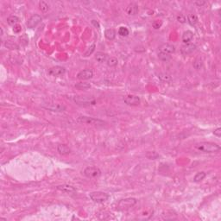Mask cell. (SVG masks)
<instances>
[{
	"instance_id": "obj_5",
	"label": "cell",
	"mask_w": 221,
	"mask_h": 221,
	"mask_svg": "<svg viewBox=\"0 0 221 221\" xmlns=\"http://www.w3.org/2000/svg\"><path fill=\"white\" fill-rule=\"evenodd\" d=\"M77 121L79 123H84L88 124H103L104 121L100 119H97L91 117H86V116H80L77 118Z\"/></svg>"
},
{
	"instance_id": "obj_7",
	"label": "cell",
	"mask_w": 221,
	"mask_h": 221,
	"mask_svg": "<svg viewBox=\"0 0 221 221\" xmlns=\"http://www.w3.org/2000/svg\"><path fill=\"white\" fill-rule=\"evenodd\" d=\"M41 21V17L38 14L33 15L32 17H30V18L28 20L26 25L29 29H34L35 28Z\"/></svg>"
},
{
	"instance_id": "obj_25",
	"label": "cell",
	"mask_w": 221,
	"mask_h": 221,
	"mask_svg": "<svg viewBox=\"0 0 221 221\" xmlns=\"http://www.w3.org/2000/svg\"><path fill=\"white\" fill-rule=\"evenodd\" d=\"M39 9L41 12H47L49 9V5L44 2V1H40L39 2Z\"/></svg>"
},
{
	"instance_id": "obj_26",
	"label": "cell",
	"mask_w": 221,
	"mask_h": 221,
	"mask_svg": "<svg viewBox=\"0 0 221 221\" xmlns=\"http://www.w3.org/2000/svg\"><path fill=\"white\" fill-rule=\"evenodd\" d=\"M106 63H107V65H108L109 67H116V66L118 65V59H117V58H115V57H110V58H108V60H107Z\"/></svg>"
},
{
	"instance_id": "obj_17",
	"label": "cell",
	"mask_w": 221,
	"mask_h": 221,
	"mask_svg": "<svg viewBox=\"0 0 221 221\" xmlns=\"http://www.w3.org/2000/svg\"><path fill=\"white\" fill-rule=\"evenodd\" d=\"M108 58H109L108 55L105 53H103V52H97L96 55H95V60L99 63L106 62Z\"/></svg>"
},
{
	"instance_id": "obj_1",
	"label": "cell",
	"mask_w": 221,
	"mask_h": 221,
	"mask_svg": "<svg viewBox=\"0 0 221 221\" xmlns=\"http://www.w3.org/2000/svg\"><path fill=\"white\" fill-rule=\"evenodd\" d=\"M194 148L204 153H216L220 150V146L214 143L210 142H201L199 144H196Z\"/></svg>"
},
{
	"instance_id": "obj_35",
	"label": "cell",
	"mask_w": 221,
	"mask_h": 221,
	"mask_svg": "<svg viewBox=\"0 0 221 221\" xmlns=\"http://www.w3.org/2000/svg\"><path fill=\"white\" fill-rule=\"evenodd\" d=\"M21 30H22V27L20 26V25H15L14 26V28H13V31L15 32V33H19V32H21Z\"/></svg>"
},
{
	"instance_id": "obj_13",
	"label": "cell",
	"mask_w": 221,
	"mask_h": 221,
	"mask_svg": "<svg viewBox=\"0 0 221 221\" xmlns=\"http://www.w3.org/2000/svg\"><path fill=\"white\" fill-rule=\"evenodd\" d=\"M59 191L62 192V193H65V194H74L76 192V188L73 186H70V185H60V186H57L56 188Z\"/></svg>"
},
{
	"instance_id": "obj_34",
	"label": "cell",
	"mask_w": 221,
	"mask_h": 221,
	"mask_svg": "<svg viewBox=\"0 0 221 221\" xmlns=\"http://www.w3.org/2000/svg\"><path fill=\"white\" fill-rule=\"evenodd\" d=\"M213 134H214V136H216L217 138H220V137H221V128H217L216 130H214Z\"/></svg>"
},
{
	"instance_id": "obj_15",
	"label": "cell",
	"mask_w": 221,
	"mask_h": 221,
	"mask_svg": "<svg viewBox=\"0 0 221 221\" xmlns=\"http://www.w3.org/2000/svg\"><path fill=\"white\" fill-rule=\"evenodd\" d=\"M57 151L59 152V154L65 156V155H68L71 153V149L66 144H59L57 146Z\"/></svg>"
},
{
	"instance_id": "obj_6",
	"label": "cell",
	"mask_w": 221,
	"mask_h": 221,
	"mask_svg": "<svg viewBox=\"0 0 221 221\" xmlns=\"http://www.w3.org/2000/svg\"><path fill=\"white\" fill-rule=\"evenodd\" d=\"M124 101L126 105H130V106H137V105H140V103H141L140 98L136 95H127L124 97Z\"/></svg>"
},
{
	"instance_id": "obj_33",
	"label": "cell",
	"mask_w": 221,
	"mask_h": 221,
	"mask_svg": "<svg viewBox=\"0 0 221 221\" xmlns=\"http://www.w3.org/2000/svg\"><path fill=\"white\" fill-rule=\"evenodd\" d=\"M162 25V22H161V21H160V22H159V21H155V22L152 23L153 28H154V29H160Z\"/></svg>"
},
{
	"instance_id": "obj_8",
	"label": "cell",
	"mask_w": 221,
	"mask_h": 221,
	"mask_svg": "<svg viewBox=\"0 0 221 221\" xmlns=\"http://www.w3.org/2000/svg\"><path fill=\"white\" fill-rule=\"evenodd\" d=\"M65 72H66L65 67H61V66H55V67H53L49 69V74L51 76H54V77L61 76L65 73Z\"/></svg>"
},
{
	"instance_id": "obj_37",
	"label": "cell",
	"mask_w": 221,
	"mask_h": 221,
	"mask_svg": "<svg viewBox=\"0 0 221 221\" xmlns=\"http://www.w3.org/2000/svg\"><path fill=\"white\" fill-rule=\"evenodd\" d=\"M0 30H1V35L3 36V35H4V30H3V28H0Z\"/></svg>"
},
{
	"instance_id": "obj_4",
	"label": "cell",
	"mask_w": 221,
	"mask_h": 221,
	"mask_svg": "<svg viewBox=\"0 0 221 221\" xmlns=\"http://www.w3.org/2000/svg\"><path fill=\"white\" fill-rule=\"evenodd\" d=\"M84 175L87 178L93 179V178H98L101 175V170L97 168V167H87L84 170Z\"/></svg>"
},
{
	"instance_id": "obj_19",
	"label": "cell",
	"mask_w": 221,
	"mask_h": 221,
	"mask_svg": "<svg viewBox=\"0 0 221 221\" xmlns=\"http://www.w3.org/2000/svg\"><path fill=\"white\" fill-rule=\"evenodd\" d=\"M206 176V174L205 172H203V171L199 172L195 174V176L194 177V182H200L205 179Z\"/></svg>"
},
{
	"instance_id": "obj_2",
	"label": "cell",
	"mask_w": 221,
	"mask_h": 221,
	"mask_svg": "<svg viewBox=\"0 0 221 221\" xmlns=\"http://www.w3.org/2000/svg\"><path fill=\"white\" fill-rule=\"evenodd\" d=\"M137 203H138V200L135 198H126V199L121 200L118 203L117 207H118V210L124 211V210H127L132 206H134Z\"/></svg>"
},
{
	"instance_id": "obj_12",
	"label": "cell",
	"mask_w": 221,
	"mask_h": 221,
	"mask_svg": "<svg viewBox=\"0 0 221 221\" xmlns=\"http://www.w3.org/2000/svg\"><path fill=\"white\" fill-rule=\"evenodd\" d=\"M159 52L172 55L175 52V47L169 43H164L159 47Z\"/></svg>"
},
{
	"instance_id": "obj_22",
	"label": "cell",
	"mask_w": 221,
	"mask_h": 221,
	"mask_svg": "<svg viewBox=\"0 0 221 221\" xmlns=\"http://www.w3.org/2000/svg\"><path fill=\"white\" fill-rule=\"evenodd\" d=\"M20 19L19 17H17V16H11L7 18V23L9 25H12V26H15L17 25L18 23H19Z\"/></svg>"
},
{
	"instance_id": "obj_3",
	"label": "cell",
	"mask_w": 221,
	"mask_h": 221,
	"mask_svg": "<svg viewBox=\"0 0 221 221\" xmlns=\"http://www.w3.org/2000/svg\"><path fill=\"white\" fill-rule=\"evenodd\" d=\"M90 199L96 203H103L108 200L109 199V194L101 191H96V192H92L89 194Z\"/></svg>"
},
{
	"instance_id": "obj_32",
	"label": "cell",
	"mask_w": 221,
	"mask_h": 221,
	"mask_svg": "<svg viewBox=\"0 0 221 221\" xmlns=\"http://www.w3.org/2000/svg\"><path fill=\"white\" fill-rule=\"evenodd\" d=\"M177 21L179 22V23H186V21H187V18H186V17L185 16H183V15H179V16H177Z\"/></svg>"
},
{
	"instance_id": "obj_28",
	"label": "cell",
	"mask_w": 221,
	"mask_h": 221,
	"mask_svg": "<svg viewBox=\"0 0 221 221\" xmlns=\"http://www.w3.org/2000/svg\"><path fill=\"white\" fill-rule=\"evenodd\" d=\"M118 35L120 36H128L129 35V29L126 27H120L118 29Z\"/></svg>"
},
{
	"instance_id": "obj_29",
	"label": "cell",
	"mask_w": 221,
	"mask_h": 221,
	"mask_svg": "<svg viewBox=\"0 0 221 221\" xmlns=\"http://www.w3.org/2000/svg\"><path fill=\"white\" fill-rule=\"evenodd\" d=\"M95 48H96V45H95V44H93V45L90 46L89 48H88V49L85 51V53L84 54V56H85V57H88L89 55H91L94 52Z\"/></svg>"
},
{
	"instance_id": "obj_31",
	"label": "cell",
	"mask_w": 221,
	"mask_h": 221,
	"mask_svg": "<svg viewBox=\"0 0 221 221\" xmlns=\"http://www.w3.org/2000/svg\"><path fill=\"white\" fill-rule=\"evenodd\" d=\"M158 78L161 79L163 81H169L171 79V77L168 74H165V73H159Z\"/></svg>"
},
{
	"instance_id": "obj_16",
	"label": "cell",
	"mask_w": 221,
	"mask_h": 221,
	"mask_svg": "<svg viewBox=\"0 0 221 221\" xmlns=\"http://www.w3.org/2000/svg\"><path fill=\"white\" fill-rule=\"evenodd\" d=\"M194 38V33L191 30H187L182 34V41L185 44L189 43Z\"/></svg>"
},
{
	"instance_id": "obj_27",
	"label": "cell",
	"mask_w": 221,
	"mask_h": 221,
	"mask_svg": "<svg viewBox=\"0 0 221 221\" xmlns=\"http://www.w3.org/2000/svg\"><path fill=\"white\" fill-rule=\"evenodd\" d=\"M145 156L150 160H156L159 157V155L156 151H149L145 154Z\"/></svg>"
},
{
	"instance_id": "obj_36",
	"label": "cell",
	"mask_w": 221,
	"mask_h": 221,
	"mask_svg": "<svg viewBox=\"0 0 221 221\" xmlns=\"http://www.w3.org/2000/svg\"><path fill=\"white\" fill-rule=\"evenodd\" d=\"M194 4L196 5H198V6H202V5H204L206 4V2L205 1H195Z\"/></svg>"
},
{
	"instance_id": "obj_11",
	"label": "cell",
	"mask_w": 221,
	"mask_h": 221,
	"mask_svg": "<svg viewBox=\"0 0 221 221\" xmlns=\"http://www.w3.org/2000/svg\"><path fill=\"white\" fill-rule=\"evenodd\" d=\"M74 102H76L79 105H95L96 104V100L93 98H86V97H75L73 98Z\"/></svg>"
},
{
	"instance_id": "obj_30",
	"label": "cell",
	"mask_w": 221,
	"mask_h": 221,
	"mask_svg": "<svg viewBox=\"0 0 221 221\" xmlns=\"http://www.w3.org/2000/svg\"><path fill=\"white\" fill-rule=\"evenodd\" d=\"M202 67H203V61H202V60H200V59L195 60V61L194 62V67L195 69L199 70V69H200Z\"/></svg>"
},
{
	"instance_id": "obj_20",
	"label": "cell",
	"mask_w": 221,
	"mask_h": 221,
	"mask_svg": "<svg viewBox=\"0 0 221 221\" xmlns=\"http://www.w3.org/2000/svg\"><path fill=\"white\" fill-rule=\"evenodd\" d=\"M75 87L79 90H86V89H89L91 87V85L87 82H79L75 85Z\"/></svg>"
},
{
	"instance_id": "obj_9",
	"label": "cell",
	"mask_w": 221,
	"mask_h": 221,
	"mask_svg": "<svg viewBox=\"0 0 221 221\" xmlns=\"http://www.w3.org/2000/svg\"><path fill=\"white\" fill-rule=\"evenodd\" d=\"M93 76V72L91 69H84L79 72L77 74V78L80 80H86V79H92Z\"/></svg>"
},
{
	"instance_id": "obj_18",
	"label": "cell",
	"mask_w": 221,
	"mask_h": 221,
	"mask_svg": "<svg viewBox=\"0 0 221 221\" xmlns=\"http://www.w3.org/2000/svg\"><path fill=\"white\" fill-rule=\"evenodd\" d=\"M105 36L107 40L112 41L116 37V31L113 29H108L105 31Z\"/></svg>"
},
{
	"instance_id": "obj_21",
	"label": "cell",
	"mask_w": 221,
	"mask_h": 221,
	"mask_svg": "<svg viewBox=\"0 0 221 221\" xmlns=\"http://www.w3.org/2000/svg\"><path fill=\"white\" fill-rule=\"evenodd\" d=\"M188 22L191 26H194L198 23V17L195 14H189L188 16Z\"/></svg>"
},
{
	"instance_id": "obj_14",
	"label": "cell",
	"mask_w": 221,
	"mask_h": 221,
	"mask_svg": "<svg viewBox=\"0 0 221 221\" xmlns=\"http://www.w3.org/2000/svg\"><path fill=\"white\" fill-rule=\"evenodd\" d=\"M138 11H139L138 6L136 4H134V3H132V4L129 5L127 6L126 10H125L127 15H129V16H135V15H137L138 12Z\"/></svg>"
},
{
	"instance_id": "obj_24",
	"label": "cell",
	"mask_w": 221,
	"mask_h": 221,
	"mask_svg": "<svg viewBox=\"0 0 221 221\" xmlns=\"http://www.w3.org/2000/svg\"><path fill=\"white\" fill-rule=\"evenodd\" d=\"M47 109L50 110V111H53V112H64L66 110V107L62 105H60V104H57L56 105H54V106H50V107H47Z\"/></svg>"
},
{
	"instance_id": "obj_10",
	"label": "cell",
	"mask_w": 221,
	"mask_h": 221,
	"mask_svg": "<svg viewBox=\"0 0 221 221\" xmlns=\"http://www.w3.org/2000/svg\"><path fill=\"white\" fill-rule=\"evenodd\" d=\"M196 49H197L196 44H194V43H188V44H185L184 46L182 47L181 53L183 55H188L192 54L194 51H195Z\"/></svg>"
},
{
	"instance_id": "obj_23",
	"label": "cell",
	"mask_w": 221,
	"mask_h": 221,
	"mask_svg": "<svg viewBox=\"0 0 221 221\" xmlns=\"http://www.w3.org/2000/svg\"><path fill=\"white\" fill-rule=\"evenodd\" d=\"M158 58H159V60H161L162 61H166V62H167V61H168L171 60L172 56H171V55L159 52V53H158Z\"/></svg>"
}]
</instances>
